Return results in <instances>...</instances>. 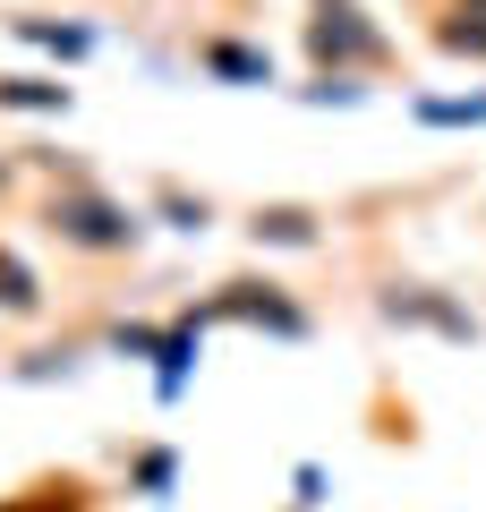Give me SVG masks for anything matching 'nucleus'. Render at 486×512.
Instances as JSON below:
<instances>
[{
	"instance_id": "nucleus-1",
	"label": "nucleus",
	"mask_w": 486,
	"mask_h": 512,
	"mask_svg": "<svg viewBox=\"0 0 486 512\" xmlns=\"http://www.w3.org/2000/svg\"><path fill=\"white\" fill-rule=\"evenodd\" d=\"M43 231H52L60 248H86V256H120V248H137V231H145V222L128 214L120 197H103V188H60V197L43 205Z\"/></svg>"
},
{
	"instance_id": "nucleus-2",
	"label": "nucleus",
	"mask_w": 486,
	"mask_h": 512,
	"mask_svg": "<svg viewBox=\"0 0 486 512\" xmlns=\"http://www.w3.org/2000/svg\"><path fill=\"white\" fill-rule=\"evenodd\" d=\"M384 52H393V43H384V26L367 18L359 0H307V60H316L324 77H342V69H376Z\"/></svg>"
},
{
	"instance_id": "nucleus-3",
	"label": "nucleus",
	"mask_w": 486,
	"mask_h": 512,
	"mask_svg": "<svg viewBox=\"0 0 486 512\" xmlns=\"http://www.w3.org/2000/svg\"><path fill=\"white\" fill-rule=\"evenodd\" d=\"M205 316H239V325H273L282 342H299V333H307V316L290 308V299L273 291V282H222V299H214Z\"/></svg>"
},
{
	"instance_id": "nucleus-4",
	"label": "nucleus",
	"mask_w": 486,
	"mask_h": 512,
	"mask_svg": "<svg viewBox=\"0 0 486 512\" xmlns=\"http://www.w3.org/2000/svg\"><path fill=\"white\" fill-rule=\"evenodd\" d=\"M384 316H393V325H444L452 342H478V316L444 308L435 291H384Z\"/></svg>"
},
{
	"instance_id": "nucleus-5",
	"label": "nucleus",
	"mask_w": 486,
	"mask_h": 512,
	"mask_svg": "<svg viewBox=\"0 0 486 512\" xmlns=\"http://www.w3.org/2000/svg\"><path fill=\"white\" fill-rule=\"evenodd\" d=\"M435 52L486 60V0H444V18H435Z\"/></svg>"
},
{
	"instance_id": "nucleus-6",
	"label": "nucleus",
	"mask_w": 486,
	"mask_h": 512,
	"mask_svg": "<svg viewBox=\"0 0 486 512\" xmlns=\"http://www.w3.org/2000/svg\"><path fill=\"white\" fill-rule=\"evenodd\" d=\"M197 60L214 77H231V86H273V52H256V43H197Z\"/></svg>"
},
{
	"instance_id": "nucleus-7",
	"label": "nucleus",
	"mask_w": 486,
	"mask_h": 512,
	"mask_svg": "<svg viewBox=\"0 0 486 512\" xmlns=\"http://www.w3.org/2000/svg\"><path fill=\"white\" fill-rule=\"evenodd\" d=\"M35 308H43V282L26 274L18 248H0V316H35Z\"/></svg>"
},
{
	"instance_id": "nucleus-8",
	"label": "nucleus",
	"mask_w": 486,
	"mask_h": 512,
	"mask_svg": "<svg viewBox=\"0 0 486 512\" xmlns=\"http://www.w3.org/2000/svg\"><path fill=\"white\" fill-rule=\"evenodd\" d=\"M0 111H69V86H52V77H0Z\"/></svg>"
},
{
	"instance_id": "nucleus-9",
	"label": "nucleus",
	"mask_w": 486,
	"mask_h": 512,
	"mask_svg": "<svg viewBox=\"0 0 486 512\" xmlns=\"http://www.w3.org/2000/svg\"><path fill=\"white\" fill-rule=\"evenodd\" d=\"M18 35H26V43H43V52H60V60H86V52H94L86 26H52V18H18Z\"/></svg>"
},
{
	"instance_id": "nucleus-10",
	"label": "nucleus",
	"mask_w": 486,
	"mask_h": 512,
	"mask_svg": "<svg viewBox=\"0 0 486 512\" xmlns=\"http://www.w3.org/2000/svg\"><path fill=\"white\" fill-rule=\"evenodd\" d=\"M256 239H282V248H299V239H316V214H299V205H273V214H256Z\"/></svg>"
},
{
	"instance_id": "nucleus-11",
	"label": "nucleus",
	"mask_w": 486,
	"mask_h": 512,
	"mask_svg": "<svg viewBox=\"0 0 486 512\" xmlns=\"http://www.w3.org/2000/svg\"><path fill=\"white\" fill-rule=\"evenodd\" d=\"M77 478H60V487H35V504H0V512H77Z\"/></svg>"
},
{
	"instance_id": "nucleus-12",
	"label": "nucleus",
	"mask_w": 486,
	"mask_h": 512,
	"mask_svg": "<svg viewBox=\"0 0 486 512\" xmlns=\"http://www.w3.org/2000/svg\"><path fill=\"white\" fill-rule=\"evenodd\" d=\"M137 487H154V495L171 487V453H145V461H137Z\"/></svg>"
}]
</instances>
